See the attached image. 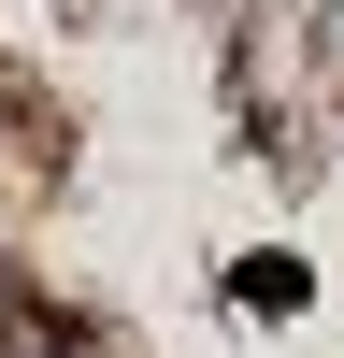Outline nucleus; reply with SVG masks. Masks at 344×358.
<instances>
[{"mask_svg":"<svg viewBox=\"0 0 344 358\" xmlns=\"http://www.w3.org/2000/svg\"><path fill=\"white\" fill-rule=\"evenodd\" d=\"M229 301H244V315H301L315 273H301V258H229Z\"/></svg>","mask_w":344,"mask_h":358,"instance_id":"obj_1","label":"nucleus"},{"mask_svg":"<svg viewBox=\"0 0 344 358\" xmlns=\"http://www.w3.org/2000/svg\"><path fill=\"white\" fill-rule=\"evenodd\" d=\"M0 358H43V344H0Z\"/></svg>","mask_w":344,"mask_h":358,"instance_id":"obj_2","label":"nucleus"}]
</instances>
